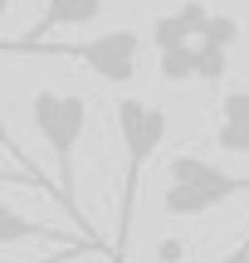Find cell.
Wrapping results in <instances>:
<instances>
[{
	"instance_id": "obj_1",
	"label": "cell",
	"mask_w": 249,
	"mask_h": 263,
	"mask_svg": "<svg viewBox=\"0 0 249 263\" xmlns=\"http://www.w3.org/2000/svg\"><path fill=\"white\" fill-rule=\"evenodd\" d=\"M29 112H34V127L39 137H44V146L54 151V166H59V205L68 210V219L78 224V239H98V229L83 219V210H78V180H74V151L78 141H83V127H88V103L83 93H59V88H39L34 103H29ZM103 244V239H98Z\"/></svg>"
},
{
	"instance_id": "obj_5",
	"label": "cell",
	"mask_w": 249,
	"mask_h": 263,
	"mask_svg": "<svg viewBox=\"0 0 249 263\" xmlns=\"http://www.w3.org/2000/svg\"><path fill=\"white\" fill-rule=\"evenodd\" d=\"M98 15H103V0H44L39 25L29 29V34H20V39H0V54H29V49H39L49 34H54V29L93 25Z\"/></svg>"
},
{
	"instance_id": "obj_16",
	"label": "cell",
	"mask_w": 249,
	"mask_h": 263,
	"mask_svg": "<svg viewBox=\"0 0 249 263\" xmlns=\"http://www.w3.org/2000/svg\"><path fill=\"white\" fill-rule=\"evenodd\" d=\"M186 249H181V239H162V263H176Z\"/></svg>"
},
{
	"instance_id": "obj_4",
	"label": "cell",
	"mask_w": 249,
	"mask_h": 263,
	"mask_svg": "<svg viewBox=\"0 0 249 263\" xmlns=\"http://www.w3.org/2000/svg\"><path fill=\"white\" fill-rule=\"evenodd\" d=\"M29 54H64L78 59L88 73H98L103 83H132L137 78V59H142V39L132 29H113V34H98L88 44H39Z\"/></svg>"
},
{
	"instance_id": "obj_11",
	"label": "cell",
	"mask_w": 249,
	"mask_h": 263,
	"mask_svg": "<svg viewBox=\"0 0 249 263\" xmlns=\"http://www.w3.org/2000/svg\"><path fill=\"white\" fill-rule=\"evenodd\" d=\"M0 185H34V190H44L49 200H59V185L49 176H39V171H20V166H0Z\"/></svg>"
},
{
	"instance_id": "obj_13",
	"label": "cell",
	"mask_w": 249,
	"mask_h": 263,
	"mask_svg": "<svg viewBox=\"0 0 249 263\" xmlns=\"http://www.w3.org/2000/svg\"><path fill=\"white\" fill-rule=\"evenodd\" d=\"M0 151H5V156H10V161H15V166H20V171H39V166H34V161H29V151H25V146H20V141H15V137H10V127H5V112H0Z\"/></svg>"
},
{
	"instance_id": "obj_8",
	"label": "cell",
	"mask_w": 249,
	"mask_h": 263,
	"mask_svg": "<svg viewBox=\"0 0 249 263\" xmlns=\"http://www.w3.org/2000/svg\"><path fill=\"white\" fill-rule=\"evenodd\" d=\"M20 239H39V244H59V249L98 244V239H78V234H64V229H54V224H39V219L20 215L15 205H0V244H20Z\"/></svg>"
},
{
	"instance_id": "obj_10",
	"label": "cell",
	"mask_w": 249,
	"mask_h": 263,
	"mask_svg": "<svg viewBox=\"0 0 249 263\" xmlns=\"http://www.w3.org/2000/svg\"><path fill=\"white\" fill-rule=\"evenodd\" d=\"M235 39H240V20L225 15V10H210V20H205V29H201L195 44H210V49H225V54H230Z\"/></svg>"
},
{
	"instance_id": "obj_9",
	"label": "cell",
	"mask_w": 249,
	"mask_h": 263,
	"mask_svg": "<svg viewBox=\"0 0 249 263\" xmlns=\"http://www.w3.org/2000/svg\"><path fill=\"white\" fill-rule=\"evenodd\" d=\"M230 73V54L210 44H191V78H205V83H220Z\"/></svg>"
},
{
	"instance_id": "obj_2",
	"label": "cell",
	"mask_w": 249,
	"mask_h": 263,
	"mask_svg": "<svg viewBox=\"0 0 249 263\" xmlns=\"http://www.w3.org/2000/svg\"><path fill=\"white\" fill-rule=\"evenodd\" d=\"M117 137H122V205H117V234H113V263H127V244H132V215H137V185H142L147 161L162 151L166 141V112L142 98H122L117 103Z\"/></svg>"
},
{
	"instance_id": "obj_15",
	"label": "cell",
	"mask_w": 249,
	"mask_h": 263,
	"mask_svg": "<svg viewBox=\"0 0 249 263\" xmlns=\"http://www.w3.org/2000/svg\"><path fill=\"white\" fill-rule=\"evenodd\" d=\"M215 263H249V229H244V239H240V244H235L225 258H215Z\"/></svg>"
},
{
	"instance_id": "obj_17",
	"label": "cell",
	"mask_w": 249,
	"mask_h": 263,
	"mask_svg": "<svg viewBox=\"0 0 249 263\" xmlns=\"http://www.w3.org/2000/svg\"><path fill=\"white\" fill-rule=\"evenodd\" d=\"M5 10H10V0H0V20H5Z\"/></svg>"
},
{
	"instance_id": "obj_14",
	"label": "cell",
	"mask_w": 249,
	"mask_h": 263,
	"mask_svg": "<svg viewBox=\"0 0 249 263\" xmlns=\"http://www.w3.org/2000/svg\"><path fill=\"white\" fill-rule=\"evenodd\" d=\"M83 254H108V244H74V249H54L49 258H39V263H74V258H83ZM113 258V254H108Z\"/></svg>"
},
{
	"instance_id": "obj_12",
	"label": "cell",
	"mask_w": 249,
	"mask_h": 263,
	"mask_svg": "<svg viewBox=\"0 0 249 263\" xmlns=\"http://www.w3.org/2000/svg\"><path fill=\"white\" fill-rule=\"evenodd\" d=\"M162 78H166V83H186V78H191V44H186V49H166V54H162Z\"/></svg>"
},
{
	"instance_id": "obj_6",
	"label": "cell",
	"mask_w": 249,
	"mask_h": 263,
	"mask_svg": "<svg viewBox=\"0 0 249 263\" xmlns=\"http://www.w3.org/2000/svg\"><path fill=\"white\" fill-rule=\"evenodd\" d=\"M205 20H210V5H201V0H186V5L166 10V15L152 25V44H156V54L195 44V39H201V29H205Z\"/></svg>"
},
{
	"instance_id": "obj_3",
	"label": "cell",
	"mask_w": 249,
	"mask_h": 263,
	"mask_svg": "<svg viewBox=\"0 0 249 263\" xmlns=\"http://www.w3.org/2000/svg\"><path fill=\"white\" fill-rule=\"evenodd\" d=\"M235 195H249V176H230V171L210 166L205 156L176 151L171 166H166L162 210H166L171 219H191V215H205V210L235 200Z\"/></svg>"
},
{
	"instance_id": "obj_7",
	"label": "cell",
	"mask_w": 249,
	"mask_h": 263,
	"mask_svg": "<svg viewBox=\"0 0 249 263\" xmlns=\"http://www.w3.org/2000/svg\"><path fill=\"white\" fill-rule=\"evenodd\" d=\"M215 146L230 156H249V88H230L215 117Z\"/></svg>"
}]
</instances>
